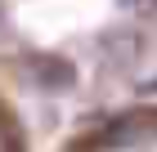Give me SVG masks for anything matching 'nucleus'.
Segmentation results:
<instances>
[{"instance_id":"f257e3e1","label":"nucleus","mask_w":157,"mask_h":152,"mask_svg":"<svg viewBox=\"0 0 157 152\" xmlns=\"http://www.w3.org/2000/svg\"><path fill=\"white\" fill-rule=\"evenodd\" d=\"M27 72H32V81L40 85V90H67V85L76 81V72L67 58H49V54H40V58L27 63Z\"/></svg>"},{"instance_id":"f03ea898","label":"nucleus","mask_w":157,"mask_h":152,"mask_svg":"<svg viewBox=\"0 0 157 152\" xmlns=\"http://www.w3.org/2000/svg\"><path fill=\"white\" fill-rule=\"evenodd\" d=\"M103 58H108L112 67H121V63L139 58V36H135V32H112V36H108V45H103Z\"/></svg>"}]
</instances>
